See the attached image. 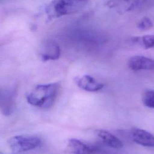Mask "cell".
I'll use <instances>...</instances> for the list:
<instances>
[{
	"mask_svg": "<svg viewBox=\"0 0 154 154\" xmlns=\"http://www.w3.org/2000/svg\"><path fill=\"white\" fill-rule=\"evenodd\" d=\"M58 88L57 83L37 85L27 94V102L34 106L50 108L57 96Z\"/></svg>",
	"mask_w": 154,
	"mask_h": 154,
	"instance_id": "1",
	"label": "cell"
},
{
	"mask_svg": "<svg viewBox=\"0 0 154 154\" xmlns=\"http://www.w3.org/2000/svg\"><path fill=\"white\" fill-rule=\"evenodd\" d=\"M87 0H52L45 8L48 21L75 13L82 10Z\"/></svg>",
	"mask_w": 154,
	"mask_h": 154,
	"instance_id": "2",
	"label": "cell"
},
{
	"mask_svg": "<svg viewBox=\"0 0 154 154\" xmlns=\"http://www.w3.org/2000/svg\"><path fill=\"white\" fill-rule=\"evenodd\" d=\"M40 138L35 135H21L11 137L8 141L11 150L14 153H20L32 150L40 146Z\"/></svg>",
	"mask_w": 154,
	"mask_h": 154,
	"instance_id": "3",
	"label": "cell"
},
{
	"mask_svg": "<svg viewBox=\"0 0 154 154\" xmlns=\"http://www.w3.org/2000/svg\"><path fill=\"white\" fill-rule=\"evenodd\" d=\"M147 0H108L106 6L116 12L123 14L138 8Z\"/></svg>",
	"mask_w": 154,
	"mask_h": 154,
	"instance_id": "4",
	"label": "cell"
},
{
	"mask_svg": "<svg viewBox=\"0 0 154 154\" xmlns=\"http://www.w3.org/2000/svg\"><path fill=\"white\" fill-rule=\"evenodd\" d=\"M39 54L43 61L55 60L58 59L60 56V48L54 41L46 40L42 44Z\"/></svg>",
	"mask_w": 154,
	"mask_h": 154,
	"instance_id": "5",
	"label": "cell"
},
{
	"mask_svg": "<svg viewBox=\"0 0 154 154\" xmlns=\"http://www.w3.org/2000/svg\"><path fill=\"white\" fill-rule=\"evenodd\" d=\"M128 66L133 71L154 69V60L143 55H135L131 57L128 61Z\"/></svg>",
	"mask_w": 154,
	"mask_h": 154,
	"instance_id": "6",
	"label": "cell"
},
{
	"mask_svg": "<svg viewBox=\"0 0 154 154\" xmlns=\"http://www.w3.org/2000/svg\"><path fill=\"white\" fill-rule=\"evenodd\" d=\"M130 134L135 143L144 147H154V135L150 132L135 128L131 129Z\"/></svg>",
	"mask_w": 154,
	"mask_h": 154,
	"instance_id": "7",
	"label": "cell"
},
{
	"mask_svg": "<svg viewBox=\"0 0 154 154\" xmlns=\"http://www.w3.org/2000/svg\"><path fill=\"white\" fill-rule=\"evenodd\" d=\"M67 150L72 154H93L95 149L79 140L72 138L68 141Z\"/></svg>",
	"mask_w": 154,
	"mask_h": 154,
	"instance_id": "8",
	"label": "cell"
},
{
	"mask_svg": "<svg viewBox=\"0 0 154 154\" xmlns=\"http://www.w3.org/2000/svg\"><path fill=\"white\" fill-rule=\"evenodd\" d=\"M76 84L81 89L90 92L99 91L103 87V84L99 82L88 75H85L82 77L78 78Z\"/></svg>",
	"mask_w": 154,
	"mask_h": 154,
	"instance_id": "9",
	"label": "cell"
},
{
	"mask_svg": "<svg viewBox=\"0 0 154 154\" xmlns=\"http://www.w3.org/2000/svg\"><path fill=\"white\" fill-rule=\"evenodd\" d=\"M97 135L104 144L114 149H120L123 147L122 141L111 133L105 130L96 131Z\"/></svg>",
	"mask_w": 154,
	"mask_h": 154,
	"instance_id": "10",
	"label": "cell"
},
{
	"mask_svg": "<svg viewBox=\"0 0 154 154\" xmlns=\"http://www.w3.org/2000/svg\"><path fill=\"white\" fill-rule=\"evenodd\" d=\"M0 102L2 113L5 116L10 115L13 109L14 93L9 90L1 91Z\"/></svg>",
	"mask_w": 154,
	"mask_h": 154,
	"instance_id": "11",
	"label": "cell"
},
{
	"mask_svg": "<svg viewBox=\"0 0 154 154\" xmlns=\"http://www.w3.org/2000/svg\"><path fill=\"white\" fill-rule=\"evenodd\" d=\"M132 43L138 44L146 48H154V35H146L140 37H135L131 39Z\"/></svg>",
	"mask_w": 154,
	"mask_h": 154,
	"instance_id": "12",
	"label": "cell"
},
{
	"mask_svg": "<svg viewBox=\"0 0 154 154\" xmlns=\"http://www.w3.org/2000/svg\"><path fill=\"white\" fill-rule=\"evenodd\" d=\"M142 102L144 106L154 108V90H146L142 95Z\"/></svg>",
	"mask_w": 154,
	"mask_h": 154,
	"instance_id": "13",
	"label": "cell"
},
{
	"mask_svg": "<svg viewBox=\"0 0 154 154\" xmlns=\"http://www.w3.org/2000/svg\"><path fill=\"white\" fill-rule=\"evenodd\" d=\"M153 26V22L152 20L147 17H144L141 19L137 24V27L141 30L146 31L147 29H150Z\"/></svg>",
	"mask_w": 154,
	"mask_h": 154,
	"instance_id": "14",
	"label": "cell"
}]
</instances>
